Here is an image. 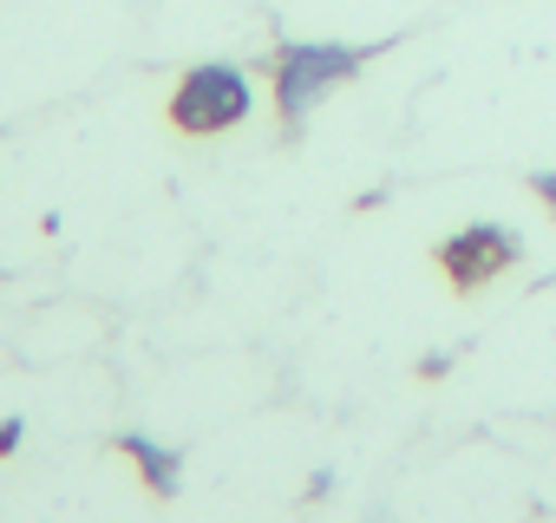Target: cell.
<instances>
[{"mask_svg": "<svg viewBox=\"0 0 556 523\" xmlns=\"http://www.w3.org/2000/svg\"><path fill=\"white\" fill-rule=\"evenodd\" d=\"M536 190H543V196L556 203V170H549V177H536Z\"/></svg>", "mask_w": 556, "mask_h": 523, "instance_id": "cell-6", "label": "cell"}, {"mask_svg": "<svg viewBox=\"0 0 556 523\" xmlns=\"http://www.w3.org/2000/svg\"><path fill=\"white\" fill-rule=\"evenodd\" d=\"M249 118V79L236 66H197L184 73V86L170 92V125L190 131V138H210V131H229Z\"/></svg>", "mask_w": 556, "mask_h": 523, "instance_id": "cell-2", "label": "cell"}, {"mask_svg": "<svg viewBox=\"0 0 556 523\" xmlns=\"http://www.w3.org/2000/svg\"><path fill=\"white\" fill-rule=\"evenodd\" d=\"M510 255H517V242H510L504 229H491V222H471L465 235H452V242L439 248V262L452 269V282H458V289H471V282L497 276Z\"/></svg>", "mask_w": 556, "mask_h": 523, "instance_id": "cell-3", "label": "cell"}, {"mask_svg": "<svg viewBox=\"0 0 556 523\" xmlns=\"http://www.w3.org/2000/svg\"><path fill=\"white\" fill-rule=\"evenodd\" d=\"M125 458H138V471H144V484H151L157 497H170V490H177V458H170L164 445H151V438H138V432H131V438H125Z\"/></svg>", "mask_w": 556, "mask_h": 523, "instance_id": "cell-4", "label": "cell"}, {"mask_svg": "<svg viewBox=\"0 0 556 523\" xmlns=\"http://www.w3.org/2000/svg\"><path fill=\"white\" fill-rule=\"evenodd\" d=\"M14 445H21V419H8V425H0V458H8Z\"/></svg>", "mask_w": 556, "mask_h": 523, "instance_id": "cell-5", "label": "cell"}, {"mask_svg": "<svg viewBox=\"0 0 556 523\" xmlns=\"http://www.w3.org/2000/svg\"><path fill=\"white\" fill-rule=\"evenodd\" d=\"M361 47H282V60H275V105H282L289 125H302L321 92H334L341 79L361 73Z\"/></svg>", "mask_w": 556, "mask_h": 523, "instance_id": "cell-1", "label": "cell"}]
</instances>
